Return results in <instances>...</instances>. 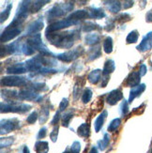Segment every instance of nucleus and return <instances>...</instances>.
<instances>
[{
  "instance_id": "nucleus-1",
  "label": "nucleus",
  "mask_w": 152,
  "mask_h": 153,
  "mask_svg": "<svg viewBox=\"0 0 152 153\" xmlns=\"http://www.w3.org/2000/svg\"><path fill=\"white\" fill-rule=\"evenodd\" d=\"M46 38L56 47L70 49L73 45L75 39L79 38V34L76 30H73V31H67L61 33L46 34Z\"/></svg>"
},
{
  "instance_id": "nucleus-2",
  "label": "nucleus",
  "mask_w": 152,
  "mask_h": 153,
  "mask_svg": "<svg viewBox=\"0 0 152 153\" xmlns=\"http://www.w3.org/2000/svg\"><path fill=\"white\" fill-rule=\"evenodd\" d=\"M1 113H25L31 109V105L24 103H16L12 102H1L0 105Z\"/></svg>"
},
{
  "instance_id": "nucleus-3",
  "label": "nucleus",
  "mask_w": 152,
  "mask_h": 153,
  "mask_svg": "<svg viewBox=\"0 0 152 153\" xmlns=\"http://www.w3.org/2000/svg\"><path fill=\"white\" fill-rule=\"evenodd\" d=\"M72 9H73V4L70 3V2L57 4V5L53 7V8L48 11V13H47L48 19L51 20L53 18L61 17L65 14V13L70 11Z\"/></svg>"
},
{
  "instance_id": "nucleus-4",
  "label": "nucleus",
  "mask_w": 152,
  "mask_h": 153,
  "mask_svg": "<svg viewBox=\"0 0 152 153\" xmlns=\"http://www.w3.org/2000/svg\"><path fill=\"white\" fill-rule=\"evenodd\" d=\"M26 42L29 45H31L35 50H38L42 53L43 56H53L52 53L46 47V45L42 41V36L41 34H35L32 35L30 38L26 39Z\"/></svg>"
},
{
  "instance_id": "nucleus-5",
  "label": "nucleus",
  "mask_w": 152,
  "mask_h": 153,
  "mask_svg": "<svg viewBox=\"0 0 152 153\" xmlns=\"http://www.w3.org/2000/svg\"><path fill=\"white\" fill-rule=\"evenodd\" d=\"M31 3H32L31 1H22L20 3L15 18L13 21H15L19 25H21L24 21V19L28 16V13L30 11L31 5H32Z\"/></svg>"
},
{
  "instance_id": "nucleus-6",
  "label": "nucleus",
  "mask_w": 152,
  "mask_h": 153,
  "mask_svg": "<svg viewBox=\"0 0 152 153\" xmlns=\"http://www.w3.org/2000/svg\"><path fill=\"white\" fill-rule=\"evenodd\" d=\"M84 52V49L82 46H78L77 48L73 49V50H70L66 53H62V54H58L56 56V57L59 60H61L63 62H71L75 60V59L80 56Z\"/></svg>"
},
{
  "instance_id": "nucleus-7",
  "label": "nucleus",
  "mask_w": 152,
  "mask_h": 153,
  "mask_svg": "<svg viewBox=\"0 0 152 153\" xmlns=\"http://www.w3.org/2000/svg\"><path fill=\"white\" fill-rule=\"evenodd\" d=\"M77 22L75 21H72V20L67 18L65 20H61V21H58V22H55L51 24L48 28L46 29V34H51V33H55L56 31H59L61 29H64L66 27H69L70 25H76Z\"/></svg>"
},
{
  "instance_id": "nucleus-8",
  "label": "nucleus",
  "mask_w": 152,
  "mask_h": 153,
  "mask_svg": "<svg viewBox=\"0 0 152 153\" xmlns=\"http://www.w3.org/2000/svg\"><path fill=\"white\" fill-rule=\"evenodd\" d=\"M26 78L18 75L4 76L1 79V85L4 86H20L26 83Z\"/></svg>"
},
{
  "instance_id": "nucleus-9",
  "label": "nucleus",
  "mask_w": 152,
  "mask_h": 153,
  "mask_svg": "<svg viewBox=\"0 0 152 153\" xmlns=\"http://www.w3.org/2000/svg\"><path fill=\"white\" fill-rule=\"evenodd\" d=\"M20 127V121L17 118H10V119H2L0 124V130L1 134H9L13 130H16Z\"/></svg>"
},
{
  "instance_id": "nucleus-10",
  "label": "nucleus",
  "mask_w": 152,
  "mask_h": 153,
  "mask_svg": "<svg viewBox=\"0 0 152 153\" xmlns=\"http://www.w3.org/2000/svg\"><path fill=\"white\" fill-rule=\"evenodd\" d=\"M20 33H21V28L17 27V26H10V25L1 34V42H10L14 38H16Z\"/></svg>"
},
{
  "instance_id": "nucleus-11",
  "label": "nucleus",
  "mask_w": 152,
  "mask_h": 153,
  "mask_svg": "<svg viewBox=\"0 0 152 153\" xmlns=\"http://www.w3.org/2000/svg\"><path fill=\"white\" fill-rule=\"evenodd\" d=\"M18 98L24 101H35V102H39V100L42 99V96H39L38 93L32 90H27L24 89L18 92Z\"/></svg>"
},
{
  "instance_id": "nucleus-12",
  "label": "nucleus",
  "mask_w": 152,
  "mask_h": 153,
  "mask_svg": "<svg viewBox=\"0 0 152 153\" xmlns=\"http://www.w3.org/2000/svg\"><path fill=\"white\" fill-rule=\"evenodd\" d=\"M152 48V31L148 32L142 39L140 44L137 46L136 49L140 52H147Z\"/></svg>"
},
{
  "instance_id": "nucleus-13",
  "label": "nucleus",
  "mask_w": 152,
  "mask_h": 153,
  "mask_svg": "<svg viewBox=\"0 0 152 153\" xmlns=\"http://www.w3.org/2000/svg\"><path fill=\"white\" fill-rule=\"evenodd\" d=\"M43 25H44V23H43V20L42 18L36 20V21L32 22L28 25V27L26 28V34H28V35H35L36 33L39 32L43 28Z\"/></svg>"
},
{
  "instance_id": "nucleus-14",
  "label": "nucleus",
  "mask_w": 152,
  "mask_h": 153,
  "mask_svg": "<svg viewBox=\"0 0 152 153\" xmlns=\"http://www.w3.org/2000/svg\"><path fill=\"white\" fill-rule=\"evenodd\" d=\"M7 74H23L24 72L27 71V69H26L25 63H17L15 65H12L10 67L7 68L6 70Z\"/></svg>"
},
{
  "instance_id": "nucleus-15",
  "label": "nucleus",
  "mask_w": 152,
  "mask_h": 153,
  "mask_svg": "<svg viewBox=\"0 0 152 153\" xmlns=\"http://www.w3.org/2000/svg\"><path fill=\"white\" fill-rule=\"evenodd\" d=\"M122 98H123V93L121 92V90L115 89V90H112L108 94L106 98V102L110 105H115L117 103V102H119Z\"/></svg>"
},
{
  "instance_id": "nucleus-16",
  "label": "nucleus",
  "mask_w": 152,
  "mask_h": 153,
  "mask_svg": "<svg viewBox=\"0 0 152 153\" xmlns=\"http://www.w3.org/2000/svg\"><path fill=\"white\" fill-rule=\"evenodd\" d=\"M140 80H141V75L139 74V71L131 72L127 79V85L130 86L131 88H135V86L140 85Z\"/></svg>"
},
{
  "instance_id": "nucleus-17",
  "label": "nucleus",
  "mask_w": 152,
  "mask_h": 153,
  "mask_svg": "<svg viewBox=\"0 0 152 153\" xmlns=\"http://www.w3.org/2000/svg\"><path fill=\"white\" fill-rule=\"evenodd\" d=\"M146 90V85L145 84H140L139 85L133 88L130 91V97H129V102H133V101L137 98L138 96H140L142 93Z\"/></svg>"
},
{
  "instance_id": "nucleus-18",
  "label": "nucleus",
  "mask_w": 152,
  "mask_h": 153,
  "mask_svg": "<svg viewBox=\"0 0 152 153\" xmlns=\"http://www.w3.org/2000/svg\"><path fill=\"white\" fill-rule=\"evenodd\" d=\"M87 17H89V13L87 10H79L72 12L68 18L72 20V21L78 22L79 20H83V19L87 18Z\"/></svg>"
},
{
  "instance_id": "nucleus-19",
  "label": "nucleus",
  "mask_w": 152,
  "mask_h": 153,
  "mask_svg": "<svg viewBox=\"0 0 152 153\" xmlns=\"http://www.w3.org/2000/svg\"><path fill=\"white\" fill-rule=\"evenodd\" d=\"M107 117V112L103 111L101 115H99V117H97V118L95 119L94 121V128H95V131L99 132L101 131V129L102 128L103 126V122L105 120V118Z\"/></svg>"
},
{
  "instance_id": "nucleus-20",
  "label": "nucleus",
  "mask_w": 152,
  "mask_h": 153,
  "mask_svg": "<svg viewBox=\"0 0 152 153\" xmlns=\"http://www.w3.org/2000/svg\"><path fill=\"white\" fill-rule=\"evenodd\" d=\"M116 69V64L115 61L110 59V60H107L104 64V67L102 70V74L103 76H109L112 72H113Z\"/></svg>"
},
{
  "instance_id": "nucleus-21",
  "label": "nucleus",
  "mask_w": 152,
  "mask_h": 153,
  "mask_svg": "<svg viewBox=\"0 0 152 153\" xmlns=\"http://www.w3.org/2000/svg\"><path fill=\"white\" fill-rule=\"evenodd\" d=\"M88 13H89V17L92 19H102V18L105 17V12L102 9L90 8Z\"/></svg>"
},
{
  "instance_id": "nucleus-22",
  "label": "nucleus",
  "mask_w": 152,
  "mask_h": 153,
  "mask_svg": "<svg viewBox=\"0 0 152 153\" xmlns=\"http://www.w3.org/2000/svg\"><path fill=\"white\" fill-rule=\"evenodd\" d=\"M35 149L37 153H47L49 151V145L46 141H38L35 144Z\"/></svg>"
},
{
  "instance_id": "nucleus-23",
  "label": "nucleus",
  "mask_w": 152,
  "mask_h": 153,
  "mask_svg": "<svg viewBox=\"0 0 152 153\" xmlns=\"http://www.w3.org/2000/svg\"><path fill=\"white\" fill-rule=\"evenodd\" d=\"M100 36L96 33H91V34H87L85 38V42L87 45H94L100 42Z\"/></svg>"
},
{
  "instance_id": "nucleus-24",
  "label": "nucleus",
  "mask_w": 152,
  "mask_h": 153,
  "mask_svg": "<svg viewBox=\"0 0 152 153\" xmlns=\"http://www.w3.org/2000/svg\"><path fill=\"white\" fill-rule=\"evenodd\" d=\"M101 75H102V71L101 70H94V71H92L89 75H88V81L91 83V84H97L99 81H100V79H101Z\"/></svg>"
},
{
  "instance_id": "nucleus-25",
  "label": "nucleus",
  "mask_w": 152,
  "mask_h": 153,
  "mask_svg": "<svg viewBox=\"0 0 152 153\" xmlns=\"http://www.w3.org/2000/svg\"><path fill=\"white\" fill-rule=\"evenodd\" d=\"M78 134L82 137H87L90 134V127L87 123H83L78 128Z\"/></svg>"
},
{
  "instance_id": "nucleus-26",
  "label": "nucleus",
  "mask_w": 152,
  "mask_h": 153,
  "mask_svg": "<svg viewBox=\"0 0 152 153\" xmlns=\"http://www.w3.org/2000/svg\"><path fill=\"white\" fill-rule=\"evenodd\" d=\"M102 47H103V51L106 54H111L113 52V39L111 37H107L103 41Z\"/></svg>"
},
{
  "instance_id": "nucleus-27",
  "label": "nucleus",
  "mask_w": 152,
  "mask_h": 153,
  "mask_svg": "<svg viewBox=\"0 0 152 153\" xmlns=\"http://www.w3.org/2000/svg\"><path fill=\"white\" fill-rule=\"evenodd\" d=\"M46 3H49L48 0H44V1H42V0H39V1H35V2H33L32 5H31L30 12H32V13H36V12H38L39 10H41V9L42 8V7H43Z\"/></svg>"
},
{
  "instance_id": "nucleus-28",
  "label": "nucleus",
  "mask_w": 152,
  "mask_h": 153,
  "mask_svg": "<svg viewBox=\"0 0 152 153\" xmlns=\"http://www.w3.org/2000/svg\"><path fill=\"white\" fill-rule=\"evenodd\" d=\"M35 49L32 47L31 45H29L27 42H25V43H23L21 45V52L25 56H32L35 53Z\"/></svg>"
},
{
  "instance_id": "nucleus-29",
  "label": "nucleus",
  "mask_w": 152,
  "mask_h": 153,
  "mask_svg": "<svg viewBox=\"0 0 152 153\" xmlns=\"http://www.w3.org/2000/svg\"><path fill=\"white\" fill-rule=\"evenodd\" d=\"M108 9L111 12L113 13H116V12H119L121 10V3L119 1H110L108 2Z\"/></svg>"
},
{
  "instance_id": "nucleus-30",
  "label": "nucleus",
  "mask_w": 152,
  "mask_h": 153,
  "mask_svg": "<svg viewBox=\"0 0 152 153\" xmlns=\"http://www.w3.org/2000/svg\"><path fill=\"white\" fill-rule=\"evenodd\" d=\"M101 56V49L100 46H96L95 48H91L88 52V59L89 60H94Z\"/></svg>"
},
{
  "instance_id": "nucleus-31",
  "label": "nucleus",
  "mask_w": 152,
  "mask_h": 153,
  "mask_svg": "<svg viewBox=\"0 0 152 153\" xmlns=\"http://www.w3.org/2000/svg\"><path fill=\"white\" fill-rule=\"evenodd\" d=\"M109 142H110V136H109L108 134H105L102 140H100V141L98 142V147H99V149H100L101 150H104L105 149L108 147Z\"/></svg>"
},
{
  "instance_id": "nucleus-32",
  "label": "nucleus",
  "mask_w": 152,
  "mask_h": 153,
  "mask_svg": "<svg viewBox=\"0 0 152 153\" xmlns=\"http://www.w3.org/2000/svg\"><path fill=\"white\" fill-rule=\"evenodd\" d=\"M11 8H12V4H8L7 5V7L5 8V10L3 11H1V14H0V18H1V20H0V22L3 23L4 21H6L7 19L9 18L10 14V10H11Z\"/></svg>"
},
{
  "instance_id": "nucleus-33",
  "label": "nucleus",
  "mask_w": 152,
  "mask_h": 153,
  "mask_svg": "<svg viewBox=\"0 0 152 153\" xmlns=\"http://www.w3.org/2000/svg\"><path fill=\"white\" fill-rule=\"evenodd\" d=\"M73 117V111H69L66 112L65 114L62 116V125L64 127H69V124L70 119Z\"/></svg>"
},
{
  "instance_id": "nucleus-34",
  "label": "nucleus",
  "mask_w": 152,
  "mask_h": 153,
  "mask_svg": "<svg viewBox=\"0 0 152 153\" xmlns=\"http://www.w3.org/2000/svg\"><path fill=\"white\" fill-rule=\"evenodd\" d=\"M138 38H139V34L136 30H133L129 33V35L127 36L126 42L127 43H135L138 41Z\"/></svg>"
},
{
  "instance_id": "nucleus-35",
  "label": "nucleus",
  "mask_w": 152,
  "mask_h": 153,
  "mask_svg": "<svg viewBox=\"0 0 152 153\" xmlns=\"http://www.w3.org/2000/svg\"><path fill=\"white\" fill-rule=\"evenodd\" d=\"M48 117H49V109L47 106H44L43 108H42L41 116H39V122H41V124L45 123Z\"/></svg>"
},
{
  "instance_id": "nucleus-36",
  "label": "nucleus",
  "mask_w": 152,
  "mask_h": 153,
  "mask_svg": "<svg viewBox=\"0 0 152 153\" xmlns=\"http://www.w3.org/2000/svg\"><path fill=\"white\" fill-rule=\"evenodd\" d=\"M120 123H121L120 118H115V119H113V120L110 122L109 126H108V131H115L120 126Z\"/></svg>"
},
{
  "instance_id": "nucleus-37",
  "label": "nucleus",
  "mask_w": 152,
  "mask_h": 153,
  "mask_svg": "<svg viewBox=\"0 0 152 153\" xmlns=\"http://www.w3.org/2000/svg\"><path fill=\"white\" fill-rule=\"evenodd\" d=\"M92 91H91V89H89V88H87L85 91H84V93H83V96H82V101H83V102L84 103H87V102H90V100L92 99Z\"/></svg>"
},
{
  "instance_id": "nucleus-38",
  "label": "nucleus",
  "mask_w": 152,
  "mask_h": 153,
  "mask_svg": "<svg viewBox=\"0 0 152 153\" xmlns=\"http://www.w3.org/2000/svg\"><path fill=\"white\" fill-rule=\"evenodd\" d=\"M97 28H99L98 25L94 23H91V22H87L83 25V31H85V32H90V31H93V30L97 29Z\"/></svg>"
},
{
  "instance_id": "nucleus-39",
  "label": "nucleus",
  "mask_w": 152,
  "mask_h": 153,
  "mask_svg": "<svg viewBox=\"0 0 152 153\" xmlns=\"http://www.w3.org/2000/svg\"><path fill=\"white\" fill-rule=\"evenodd\" d=\"M31 88L33 90H36V91H45V90L48 89L47 86H46L44 84H42V83H36L34 85H32Z\"/></svg>"
},
{
  "instance_id": "nucleus-40",
  "label": "nucleus",
  "mask_w": 152,
  "mask_h": 153,
  "mask_svg": "<svg viewBox=\"0 0 152 153\" xmlns=\"http://www.w3.org/2000/svg\"><path fill=\"white\" fill-rule=\"evenodd\" d=\"M70 150H71V153H80V150H81L80 142L75 141L72 143L71 147H70Z\"/></svg>"
},
{
  "instance_id": "nucleus-41",
  "label": "nucleus",
  "mask_w": 152,
  "mask_h": 153,
  "mask_svg": "<svg viewBox=\"0 0 152 153\" xmlns=\"http://www.w3.org/2000/svg\"><path fill=\"white\" fill-rule=\"evenodd\" d=\"M57 136H58V126H55L51 132V134H50V138H51L52 142H54V143L56 142Z\"/></svg>"
},
{
  "instance_id": "nucleus-42",
  "label": "nucleus",
  "mask_w": 152,
  "mask_h": 153,
  "mask_svg": "<svg viewBox=\"0 0 152 153\" xmlns=\"http://www.w3.org/2000/svg\"><path fill=\"white\" fill-rule=\"evenodd\" d=\"M13 143V138L10 137V138H1V148H7L10 146Z\"/></svg>"
},
{
  "instance_id": "nucleus-43",
  "label": "nucleus",
  "mask_w": 152,
  "mask_h": 153,
  "mask_svg": "<svg viewBox=\"0 0 152 153\" xmlns=\"http://www.w3.org/2000/svg\"><path fill=\"white\" fill-rule=\"evenodd\" d=\"M37 119H38V113L32 112L31 114L27 117V118H26V121H27L29 124H33V123L36 122Z\"/></svg>"
},
{
  "instance_id": "nucleus-44",
  "label": "nucleus",
  "mask_w": 152,
  "mask_h": 153,
  "mask_svg": "<svg viewBox=\"0 0 152 153\" xmlns=\"http://www.w3.org/2000/svg\"><path fill=\"white\" fill-rule=\"evenodd\" d=\"M120 110H121V114L122 116H125L129 111V103L127 102V101H124L121 105H120Z\"/></svg>"
},
{
  "instance_id": "nucleus-45",
  "label": "nucleus",
  "mask_w": 152,
  "mask_h": 153,
  "mask_svg": "<svg viewBox=\"0 0 152 153\" xmlns=\"http://www.w3.org/2000/svg\"><path fill=\"white\" fill-rule=\"evenodd\" d=\"M68 105H69L68 99L64 98V99L62 100V101H61L60 104H59V110H60V111H63V110H65L66 108L68 107Z\"/></svg>"
},
{
  "instance_id": "nucleus-46",
  "label": "nucleus",
  "mask_w": 152,
  "mask_h": 153,
  "mask_svg": "<svg viewBox=\"0 0 152 153\" xmlns=\"http://www.w3.org/2000/svg\"><path fill=\"white\" fill-rule=\"evenodd\" d=\"M46 134H47V129H46L45 127L42 128L41 130H39V134H38V139H42L46 136Z\"/></svg>"
},
{
  "instance_id": "nucleus-47",
  "label": "nucleus",
  "mask_w": 152,
  "mask_h": 153,
  "mask_svg": "<svg viewBox=\"0 0 152 153\" xmlns=\"http://www.w3.org/2000/svg\"><path fill=\"white\" fill-rule=\"evenodd\" d=\"M116 19L118 20V21H124V20H126L127 21V20L130 19V14H128V13H122V14H120Z\"/></svg>"
},
{
  "instance_id": "nucleus-48",
  "label": "nucleus",
  "mask_w": 152,
  "mask_h": 153,
  "mask_svg": "<svg viewBox=\"0 0 152 153\" xmlns=\"http://www.w3.org/2000/svg\"><path fill=\"white\" fill-rule=\"evenodd\" d=\"M147 71H148V68H147V66L145 65V64H142V65L140 66V70H139V74H140V75H141V76L146 75Z\"/></svg>"
},
{
  "instance_id": "nucleus-49",
  "label": "nucleus",
  "mask_w": 152,
  "mask_h": 153,
  "mask_svg": "<svg viewBox=\"0 0 152 153\" xmlns=\"http://www.w3.org/2000/svg\"><path fill=\"white\" fill-rule=\"evenodd\" d=\"M59 118H60V114H59V112H56V115H55V117H54V119L52 120V124H53V125L57 124V122H58V120H59Z\"/></svg>"
},
{
  "instance_id": "nucleus-50",
  "label": "nucleus",
  "mask_w": 152,
  "mask_h": 153,
  "mask_svg": "<svg viewBox=\"0 0 152 153\" xmlns=\"http://www.w3.org/2000/svg\"><path fill=\"white\" fill-rule=\"evenodd\" d=\"M109 82V76H103L102 78V88H105Z\"/></svg>"
},
{
  "instance_id": "nucleus-51",
  "label": "nucleus",
  "mask_w": 152,
  "mask_h": 153,
  "mask_svg": "<svg viewBox=\"0 0 152 153\" xmlns=\"http://www.w3.org/2000/svg\"><path fill=\"white\" fill-rule=\"evenodd\" d=\"M133 1H125L124 2V9H130L133 6Z\"/></svg>"
},
{
  "instance_id": "nucleus-52",
  "label": "nucleus",
  "mask_w": 152,
  "mask_h": 153,
  "mask_svg": "<svg viewBox=\"0 0 152 153\" xmlns=\"http://www.w3.org/2000/svg\"><path fill=\"white\" fill-rule=\"evenodd\" d=\"M146 18H147V22H148V23H152V11H149V12H148V13H147Z\"/></svg>"
},
{
  "instance_id": "nucleus-53",
  "label": "nucleus",
  "mask_w": 152,
  "mask_h": 153,
  "mask_svg": "<svg viewBox=\"0 0 152 153\" xmlns=\"http://www.w3.org/2000/svg\"><path fill=\"white\" fill-rule=\"evenodd\" d=\"M89 153H99V152H98V149H97V148H96V147H93V148H92V149H90Z\"/></svg>"
},
{
  "instance_id": "nucleus-54",
  "label": "nucleus",
  "mask_w": 152,
  "mask_h": 153,
  "mask_svg": "<svg viewBox=\"0 0 152 153\" xmlns=\"http://www.w3.org/2000/svg\"><path fill=\"white\" fill-rule=\"evenodd\" d=\"M23 153H30V151H29V149H28L27 147H26V146H24V147Z\"/></svg>"
},
{
  "instance_id": "nucleus-55",
  "label": "nucleus",
  "mask_w": 152,
  "mask_h": 153,
  "mask_svg": "<svg viewBox=\"0 0 152 153\" xmlns=\"http://www.w3.org/2000/svg\"><path fill=\"white\" fill-rule=\"evenodd\" d=\"M63 153H70L69 151H65V152H63Z\"/></svg>"
},
{
  "instance_id": "nucleus-56",
  "label": "nucleus",
  "mask_w": 152,
  "mask_h": 153,
  "mask_svg": "<svg viewBox=\"0 0 152 153\" xmlns=\"http://www.w3.org/2000/svg\"><path fill=\"white\" fill-rule=\"evenodd\" d=\"M151 153H152V150H151Z\"/></svg>"
}]
</instances>
